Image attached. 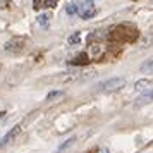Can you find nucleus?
<instances>
[{"label":"nucleus","instance_id":"obj_8","mask_svg":"<svg viewBox=\"0 0 153 153\" xmlns=\"http://www.w3.org/2000/svg\"><path fill=\"white\" fill-rule=\"evenodd\" d=\"M139 71L141 72H153V59H148L146 62H143L139 65Z\"/></svg>","mask_w":153,"mask_h":153},{"label":"nucleus","instance_id":"obj_15","mask_svg":"<svg viewBox=\"0 0 153 153\" xmlns=\"http://www.w3.org/2000/svg\"><path fill=\"white\" fill-rule=\"evenodd\" d=\"M38 5H40V0H35V9H38Z\"/></svg>","mask_w":153,"mask_h":153},{"label":"nucleus","instance_id":"obj_9","mask_svg":"<svg viewBox=\"0 0 153 153\" xmlns=\"http://www.w3.org/2000/svg\"><path fill=\"white\" fill-rule=\"evenodd\" d=\"M150 84H152L150 79H141V81H138V83L134 84V90H136V91H143V90H146Z\"/></svg>","mask_w":153,"mask_h":153},{"label":"nucleus","instance_id":"obj_2","mask_svg":"<svg viewBox=\"0 0 153 153\" xmlns=\"http://www.w3.org/2000/svg\"><path fill=\"white\" fill-rule=\"evenodd\" d=\"M77 14L83 19H91L97 14V7H95V0H79L77 4Z\"/></svg>","mask_w":153,"mask_h":153},{"label":"nucleus","instance_id":"obj_14","mask_svg":"<svg viewBox=\"0 0 153 153\" xmlns=\"http://www.w3.org/2000/svg\"><path fill=\"white\" fill-rule=\"evenodd\" d=\"M57 2L59 0H45V5L47 7H57Z\"/></svg>","mask_w":153,"mask_h":153},{"label":"nucleus","instance_id":"obj_3","mask_svg":"<svg viewBox=\"0 0 153 153\" xmlns=\"http://www.w3.org/2000/svg\"><path fill=\"white\" fill-rule=\"evenodd\" d=\"M26 45V40L24 38H14V40H9L5 43V50L7 52H14V53H19Z\"/></svg>","mask_w":153,"mask_h":153},{"label":"nucleus","instance_id":"obj_5","mask_svg":"<svg viewBox=\"0 0 153 153\" xmlns=\"http://www.w3.org/2000/svg\"><path fill=\"white\" fill-rule=\"evenodd\" d=\"M150 102H153V90L152 91H146V93H143L141 97L136 100V107H141V105H145V103H150Z\"/></svg>","mask_w":153,"mask_h":153},{"label":"nucleus","instance_id":"obj_6","mask_svg":"<svg viewBox=\"0 0 153 153\" xmlns=\"http://www.w3.org/2000/svg\"><path fill=\"white\" fill-rule=\"evenodd\" d=\"M88 62H90V55L88 53H79L74 60H71L72 65H81V64H88Z\"/></svg>","mask_w":153,"mask_h":153},{"label":"nucleus","instance_id":"obj_11","mask_svg":"<svg viewBox=\"0 0 153 153\" xmlns=\"http://www.w3.org/2000/svg\"><path fill=\"white\" fill-rule=\"evenodd\" d=\"M74 141H76V138H74V136H72V138H69L67 141H64L62 145H60L59 148H57V152H53V153H62L64 150H67L69 146H72V143H74Z\"/></svg>","mask_w":153,"mask_h":153},{"label":"nucleus","instance_id":"obj_1","mask_svg":"<svg viewBox=\"0 0 153 153\" xmlns=\"http://www.w3.org/2000/svg\"><path fill=\"white\" fill-rule=\"evenodd\" d=\"M126 86V77H112V79H107L98 86V91L102 93H112V91H117L120 88Z\"/></svg>","mask_w":153,"mask_h":153},{"label":"nucleus","instance_id":"obj_13","mask_svg":"<svg viewBox=\"0 0 153 153\" xmlns=\"http://www.w3.org/2000/svg\"><path fill=\"white\" fill-rule=\"evenodd\" d=\"M64 93L62 91H52V93H48V97H47V100H53V98H60Z\"/></svg>","mask_w":153,"mask_h":153},{"label":"nucleus","instance_id":"obj_7","mask_svg":"<svg viewBox=\"0 0 153 153\" xmlns=\"http://www.w3.org/2000/svg\"><path fill=\"white\" fill-rule=\"evenodd\" d=\"M50 19H52V16H50L48 12H43V14L38 16V24L43 26V28H47V26H48V22H50Z\"/></svg>","mask_w":153,"mask_h":153},{"label":"nucleus","instance_id":"obj_10","mask_svg":"<svg viewBox=\"0 0 153 153\" xmlns=\"http://www.w3.org/2000/svg\"><path fill=\"white\" fill-rule=\"evenodd\" d=\"M79 42H81V33H79V31L72 33V35L67 38V45H79Z\"/></svg>","mask_w":153,"mask_h":153},{"label":"nucleus","instance_id":"obj_16","mask_svg":"<svg viewBox=\"0 0 153 153\" xmlns=\"http://www.w3.org/2000/svg\"><path fill=\"white\" fill-rule=\"evenodd\" d=\"M100 153H110V152H108L107 148H103V150H102V152H100Z\"/></svg>","mask_w":153,"mask_h":153},{"label":"nucleus","instance_id":"obj_12","mask_svg":"<svg viewBox=\"0 0 153 153\" xmlns=\"http://www.w3.org/2000/svg\"><path fill=\"white\" fill-rule=\"evenodd\" d=\"M65 14L69 16H74V14H77V4L76 2H71V4H67V7H65Z\"/></svg>","mask_w":153,"mask_h":153},{"label":"nucleus","instance_id":"obj_4","mask_svg":"<svg viewBox=\"0 0 153 153\" xmlns=\"http://www.w3.org/2000/svg\"><path fill=\"white\" fill-rule=\"evenodd\" d=\"M19 131H21V126H16V127H12V129H10V131H9L7 134H5V136H4V138L0 139V148L7 146L9 143H10V141H12V139H14L16 136L19 134Z\"/></svg>","mask_w":153,"mask_h":153}]
</instances>
